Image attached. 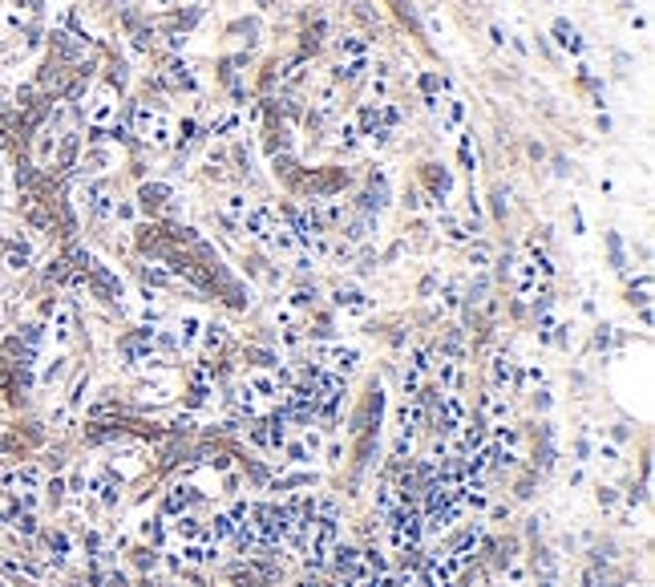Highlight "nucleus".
<instances>
[{
  "instance_id": "f257e3e1",
  "label": "nucleus",
  "mask_w": 655,
  "mask_h": 587,
  "mask_svg": "<svg viewBox=\"0 0 655 587\" xmlns=\"http://www.w3.org/2000/svg\"><path fill=\"white\" fill-rule=\"evenodd\" d=\"M114 114H118V97H114V86H101V90L93 93V101H89V122H93V130L110 126V122H114Z\"/></svg>"
},
{
  "instance_id": "f03ea898",
  "label": "nucleus",
  "mask_w": 655,
  "mask_h": 587,
  "mask_svg": "<svg viewBox=\"0 0 655 587\" xmlns=\"http://www.w3.org/2000/svg\"><path fill=\"white\" fill-rule=\"evenodd\" d=\"M166 199H175L166 182H142V190H138V203H142V211H150V215H158V211L166 207Z\"/></svg>"
},
{
  "instance_id": "7ed1b4c3",
  "label": "nucleus",
  "mask_w": 655,
  "mask_h": 587,
  "mask_svg": "<svg viewBox=\"0 0 655 587\" xmlns=\"http://www.w3.org/2000/svg\"><path fill=\"white\" fill-rule=\"evenodd\" d=\"M336 308H344L352 316H364V312H372V296H364L356 288H336Z\"/></svg>"
},
{
  "instance_id": "20e7f679",
  "label": "nucleus",
  "mask_w": 655,
  "mask_h": 587,
  "mask_svg": "<svg viewBox=\"0 0 655 587\" xmlns=\"http://www.w3.org/2000/svg\"><path fill=\"white\" fill-rule=\"evenodd\" d=\"M243 227H247V235L251 239H267L275 227H271V211L267 207H251L247 215H243Z\"/></svg>"
},
{
  "instance_id": "39448f33",
  "label": "nucleus",
  "mask_w": 655,
  "mask_h": 587,
  "mask_svg": "<svg viewBox=\"0 0 655 587\" xmlns=\"http://www.w3.org/2000/svg\"><path fill=\"white\" fill-rule=\"evenodd\" d=\"M554 41H558V45L567 49V53H582V37H578V29H574V25H570L567 16H558V21H554Z\"/></svg>"
},
{
  "instance_id": "423d86ee",
  "label": "nucleus",
  "mask_w": 655,
  "mask_h": 587,
  "mask_svg": "<svg viewBox=\"0 0 655 587\" xmlns=\"http://www.w3.org/2000/svg\"><path fill=\"white\" fill-rule=\"evenodd\" d=\"M89 271H93V288H97L105 300H118V296H122V284H118V279H114L105 268H97V264H93Z\"/></svg>"
},
{
  "instance_id": "0eeeda50",
  "label": "nucleus",
  "mask_w": 655,
  "mask_h": 587,
  "mask_svg": "<svg viewBox=\"0 0 655 587\" xmlns=\"http://www.w3.org/2000/svg\"><path fill=\"white\" fill-rule=\"evenodd\" d=\"M425 179H429V186H433V199H445L449 190H453V179H449V171L445 166H425Z\"/></svg>"
},
{
  "instance_id": "6e6552de",
  "label": "nucleus",
  "mask_w": 655,
  "mask_h": 587,
  "mask_svg": "<svg viewBox=\"0 0 655 587\" xmlns=\"http://www.w3.org/2000/svg\"><path fill=\"white\" fill-rule=\"evenodd\" d=\"M493 381H498V385H522L510 357H493Z\"/></svg>"
},
{
  "instance_id": "1a4fd4ad",
  "label": "nucleus",
  "mask_w": 655,
  "mask_h": 587,
  "mask_svg": "<svg viewBox=\"0 0 655 587\" xmlns=\"http://www.w3.org/2000/svg\"><path fill=\"white\" fill-rule=\"evenodd\" d=\"M4 486H25V490H33V486H41V470H37V466H25V470L8 474Z\"/></svg>"
},
{
  "instance_id": "9d476101",
  "label": "nucleus",
  "mask_w": 655,
  "mask_h": 587,
  "mask_svg": "<svg viewBox=\"0 0 655 587\" xmlns=\"http://www.w3.org/2000/svg\"><path fill=\"white\" fill-rule=\"evenodd\" d=\"M336 567L344 575H360V551L356 547H336Z\"/></svg>"
},
{
  "instance_id": "9b49d317",
  "label": "nucleus",
  "mask_w": 655,
  "mask_h": 587,
  "mask_svg": "<svg viewBox=\"0 0 655 587\" xmlns=\"http://www.w3.org/2000/svg\"><path fill=\"white\" fill-rule=\"evenodd\" d=\"M481 409H485L493 421H506V417H510V405H506L498 393H485V397H481Z\"/></svg>"
},
{
  "instance_id": "f8f14e48",
  "label": "nucleus",
  "mask_w": 655,
  "mask_h": 587,
  "mask_svg": "<svg viewBox=\"0 0 655 587\" xmlns=\"http://www.w3.org/2000/svg\"><path fill=\"white\" fill-rule=\"evenodd\" d=\"M190 502H194V490H190V486H178L175 495L166 498V510H170V514H178V510H186Z\"/></svg>"
},
{
  "instance_id": "ddd939ff",
  "label": "nucleus",
  "mask_w": 655,
  "mask_h": 587,
  "mask_svg": "<svg viewBox=\"0 0 655 587\" xmlns=\"http://www.w3.org/2000/svg\"><path fill=\"white\" fill-rule=\"evenodd\" d=\"M461 162H465V171H470V175L478 171V150H474V138H470V134H461Z\"/></svg>"
},
{
  "instance_id": "4468645a",
  "label": "nucleus",
  "mask_w": 655,
  "mask_h": 587,
  "mask_svg": "<svg viewBox=\"0 0 655 587\" xmlns=\"http://www.w3.org/2000/svg\"><path fill=\"white\" fill-rule=\"evenodd\" d=\"M368 231H372V215H360V219H352V223H348V239H352V243H360Z\"/></svg>"
},
{
  "instance_id": "2eb2a0df",
  "label": "nucleus",
  "mask_w": 655,
  "mask_h": 587,
  "mask_svg": "<svg viewBox=\"0 0 655 587\" xmlns=\"http://www.w3.org/2000/svg\"><path fill=\"white\" fill-rule=\"evenodd\" d=\"M647 292H652V279L643 275L639 284H631V288H627V300H631V304H647Z\"/></svg>"
},
{
  "instance_id": "dca6fc26",
  "label": "nucleus",
  "mask_w": 655,
  "mask_h": 587,
  "mask_svg": "<svg viewBox=\"0 0 655 587\" xmlns=\"http://www.w3.org/2000/svg\"><path fill=\"white\" fill-rule=\"evenodd\" d=\"M441 227H445V235H449V239H453V243H461V239H465V235H470V231H465V227L457 223V219H453V215H441Z\"/></svg>"
},
{
  "instance_id": "f3484780",
  "label": "nucleus",
  "mask_w": 655,
  "mask_h": 587,
  "mask_svg": "<svg viewBox=\"0 0 655 587\" xmlns=\"http://www.w3.org/2000/svg\"><path fill=\"white\" fill-rule=\"evenodd\" d=\"M364 41H360V37H340V53H344V57H364Z\"/></svg>"
},
{
  "instance_id": "a211bd4d",
  "label": "nucleus",
  "mask_w": 655,
  "mask_h": 587,
  "mask_svg": "<svg viewBox=\"0 0 655 587\" xmlns=\"http://www.w3.org/2000/svg\"><path fill=\"white\" fill-rule=\"evenodd\" d=\"M198 328H203V324H198V316H186V320H182V345H194Z\"/></svg>"
},
{
  "instance_id": "6ab92c4d",
  "label": "nucleus",
  "mask_w": 655,
  "mask_h": 587,
  "mask_svg": "<svg viewBox=\"0 0 655 587\" xmlns=\"http://www.w3.org/2000/svg\"><path fill=\"white\" fill-rule=\"evenodd\" d=\"M445 105H449V114H445V118H449V126H457V122L465 118V105H461V97H449Z\"/></svg>"
},
{
  "instance_id": "aec40b11",
  "label": "nucleus",
  "mask_w": 655,
  "mask_h": 587,
  "mask_svg": "<svg viewBox=\"0 0 655 587\" xmlns=\"http://www.w3.org/2000/svg\"><path fill=\"white\" fill-rule=\"evenodd\" d=\"M506 199H510V195L498 186V190H493V219H506V211H510V203H506Z\"/></svg>"
},
{
  "instance_id": "412c9836",
  "label": "nucleus",
  "mask_w": 655,
  "mask_h": 587,
  "mask_svg": "<svg viewBox=\"0 0 655 587\" xmlns=\"http://www.w3.org/2000/svg\"><path fill=\"white\" fill-rule=\"evenodd\" d=\"M8 268H29V247H12L8 251Z\"/></svg>"
},
{
  "instance_id": "4be33fe9",
  "label": "nucleus",
  "mask_w": 655,
  "mask_h": 587,
  "mask_svg": "<svg viewBox=\"0 0 655 587\" xmlns=\"http://www.w3.org/2000/svg\"><path fill=\"white\" fill-rule=\"evenodd\" d=\"M222 340H227L222 324H211V328H207V349H222Z\"/></svg>"
},
{
  "instance_id": "5701e85b",
  "label": "nucleus",
  "mask_w": 655,
  "mask_h": 587,
  "mask_svg": "<svg viewBox=\"0 0 655 587\" xmlns=\"http://www.w3.org/2000/svg\"><path fill=\"white\" fill-rule=\"evenodd\" d=\"M235 126H239V118H235V114H222V118H218V122L211 126V130H215V134H231Z\"/></svg>"
},
{
  "instance_id": "b1692460",
  "label": "nucleus",
  "mask_w": 655,
  "mask_h": 587,
  "mask_svg": "<svg viewBox=\"0 0 655 587\" xmlns=\"http://www.w3.org/2000/svg\"><path fill=\"white\" fill-rule=\"evenodd\" d=\"M470 260H474V268H485V264H489V247H485V243H478V247L470 251Z\"/></svg>"
},
{
  "instance_id": "393cba45",
  "label": "nucleus",
  "mask_w": 655,
  "mask_h": 587,
  "mask_svg": "<svg viewBox=\"0 0 655 587\" xmlns=\"http://www.w3.org/2000/svg\"><path fill=\"white\" fill-rule=\"evenodd\" d=\"M65 336H69V312L57 308V340H65Z\"/></svg>"
}]
</instances>
